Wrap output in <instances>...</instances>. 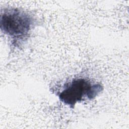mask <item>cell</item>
Wrapping results in <instances>:
<instances>
[{
  "label": "cell",
  "instance_id": "cell-1",
  "mask_svg": "<svg viewBox=\"0 0 129 129\" xmlns=\"http://www.w3.org/2000/svg\"><path fill=\"white\" fill-rule=\"evenodd\" d=\"M35 25L34 17L23 9L8 7L1 10V29L14 47H19L28 40Z\"/></svg>",
  "mask_w": 129,
  "mask_h": 129
},
{
  "label": "cell",
  "instance_id": "cell-2",
  "mask_svg": "<svg viewBox=\"0 0 129 129\" xmlns=\"http://www.w3.org/2000/svg\"><path fill=\"white\" fill-rule=\"evenodd\" d=\"M53 89L60 102L73 108L78 103L95 99L103 91V86L88 78L77 77Z\"/></svg>",
  "mask_w": 129,
  "mask_h": 129
}]
</instances>
